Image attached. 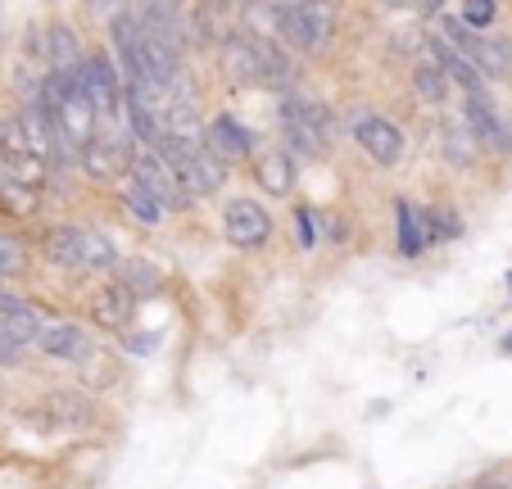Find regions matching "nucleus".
Masks as SVG:
<instances>
[{"mask_svg": "<svg viewBox=\"0 0 512 489\" xmlns=\"http://www.w3.org/2000/svg\"><path fill=\"white\" fill-rule=\"evenodd\" d=\"M440 32H445V41L481 77H508L512 73V41H494V37H485V32L463 28L454 14H440Z\"/></svg>", "mask_w": 512, "mask_h": 489, "instance_id": "1", "label": "nucleus"}, {"mask_svg": "<svg viewBox=\"0 0 512 489\" xmlns=\"http://www.w3.org/2000/svg\"><path fill=\"white\" fill-rule=\"evenodd\" d=\"M331 5L327 0H300V5H286L281 10V23H277V37L286 41L290 50L300 55H318L331 37Z\"/></svg>", "mask_w": 512, "mask_h": 489, "instance_id": "2", "label": "nucleus"}, {"mask_svg": "<svg viewBox=\"0 0 512 489\" xmlns=\"http://www.w3.org/2000/svg\"><path fill=\"white\" fill-rule=\"evenodd\" d=\"M281 123H286V141L295 154H318L336 136V123H331L327 109L300 96H281Z\"/></svg>", "mask_w": 512, "mask_h": 489, "instance_id": "3", "label": "nucleus"}, {"mask_svg": "<svg viewBox=\"0 0 512 489\" xmlns=\"http://www.w3.org/2000/svg\"><path fill=\"white\" fill-rule=\"evenodd\" d=\"M141 23L150 37H159L164 46H173L177 55L186 50V41L195 37L191 14H186L182 0H141Z\"/></svg>", "mask_w": 512, "mask_h": 489, "instance_id": "4", "label": "nucleus"}, {"mask_svg": "<svg viewBox=\"0 0 512 489\" xmlns=\"http://www.w3.org/2000/svg\"><path fill=\"white\" fill-rule=\"evenodd\" d=\"M78 87H82V96L91 100L96 114H114V109L123 105V82H118L109 55H87V64L78 68Z\"/></svg>", "mask_w": 512, "mask_h": 489, "instance_id": "5", "label": "nucleus"}, {"mask_svg": "<svg viewBox=\"0 0 512 489\" xmlns=\"http://www.w3.org/2000/svg\"><path fill=\"white\" fill-rule=\"evenodd\" d=\"M127 173H132V182L141 186V191L150 195V200H155L159 209H186V195L177 191V182L168 177V168L159 163V154H155V150L132 154V168H127Z\"/></svg>", "mask_w": 512, "mask_h": 489, "instance_id": "6", "label": "nucleus"}, {"mask_svg": "<svg viewBox=\"0 0 512 489\" xmlns=\"http://www.w3.org/2000/svg\"><path fill=\"white\" fill-rule=\"evenodd\" d=\"M223 231L236 250H259V245H268V236H272V218L254 200H232L223 213Z\"/></svg>", "mask_w": 512, "mask_h": 489, "instance_id": "7", "label": "nucleus"}, {"mask_svg": "<svg viewBox=\"0 0 512 489\" xmlns=\"http://www.w3.org/2000/svg\"><path fill=\"white\" fill-rule=\"evenodd\" d=\"M78 163L87 168L96 182H109V177H118V173H127L132 168V154H127V141L123 136H91L87 145L78 150Z\"/></svg>", "mask_w": 512, "mask_h": 489, "instance_id": "8", "label": "nucleus"}, {"mask_svg": "<svg viewBox=\"0 0 512 489\" xmlns=\"http://www.w3.org/2000/svg\"><path fill=\"white\" fill-rule=\"evenodd\" d=\"M354 136H358V145L368 150V159H377L381 168H390V163L404 159V132H399L390 118H377V114L358 118V123H354Z\"/></svg>", "mask_w": 512, "mask_h": 489, "instance_id": "9", "label": "nucleus"}, {"mask_svg": "<svg viewBox=\"0 0 512 489\" xmlns=\"http://www.w3.org/2000/svg\"><path fill=\"white\" fill-rule=\"evenodd\" d=\"M467 127H472V136L481 145H490V150H499V154H512V132H508V123L499 118V109L490 105L485 96H467V118H463Z\"/></svg>", "mask_w": 512, "mask_h": 489, "instance_id": "10", "label": "nucleus"}, {"mask_svg": "<svg viewBox=\"0 0 512 489\" xmlns=\"http://www.w3.org/2000/svg\"><path fill=\"white\" fill-rule=\"evenodd\" d=\"M37 345L46 349L50 358H64V363H87L91 358V340L82 326L73 322H46L37 331Z\"/></svg>", "mask_w": 512, "mask_h": 489, "instance_id": "11", "label": "nucleus"}, {"mask_svg": "<svg viewBox=\"0 0 512 489\" xmlns=\"http://www.w3.org/2000/svg\"><path fill=\"white\" fill-rule=\"evenodd\" d=\"M41 50H46L50 59V73L59 77H78V68L87 64V55H82V41L73 28H64V23H55V28L46 32V41H41Z\"/></svg>", "mask_w": 512, "mask_h": 489, "instance_id": "12", "label": "nucleus"}, {"mask_svg": "<svg viewBox=\"0 0 512 489\" xmlns=\"http://www.w3.org/2000/svg\"><path fill=\"white\" fill-rule=\"evenodd\" d=\"M254 55H259V87H272L281 96L295 91V59L277 46V41H254Z\"/></svg>", "mask_w": 512, "mask_h": 489, "instance_id": "13", "label": "nucleus"}, {"mask_svg": "<svg viewBox=\"0 0 512 489\" xmlns=\"http://www.w3.org/2000/svg\"><path fill=\"white\" fill-rule=\"evenodd\" d=\"M91 317H96L105 331H127L132 317H136V295H127V290L114 281V286L96 290V299H91Z\"/></svg>", "mask_w": 512, "mask_h": 489, "instance_id": "14", "label": "nucleus"}, {"mask_svg": "<svg viewBox=\"0 0 512 489\" xmlns=\"http://www.w3.org/2000/svg\"><path fill=\"white\" fill-rule=\"evenodd\" d=\"M431 64L440 68V73H445V82L463 87L467 96H485V77L476 73V68L467 64V59L458 55L454 46H449V41H435V46H431Z\"/></svg>", "mask_w": 512, "mask_h": 489, "instance_id": "15", "label": "nucleus"}, {"mask_svg": "<svg viewBox=\"0 0 512 489\" xmlns=\"http://www.w3.org/2000/svg\"><path fill=\"white\" fill-rule=\"evenodd\" d=\"M204 145H209L218 159H250V132H245L236 118H213L209 123V132H204Z\"/></svg>", "mask_w": 512, "mask_h": 489, "instance_id": "16", "label": "nucleus"}, {"mask_svg": "<svg viewBox=\"0 0 512 489\" xmlns=\"http://www.w3.org/2000/svg\"><path fill=\"white\" fill-rule=\"evenodd\" d=\"M223 73L232 77L236 87H259V55H254V41H245V37L223 41Z\"/></svg>", "mask_w": 512, "mask_h": 489, "instance_id": "17", "label": "nucleus"}, {"mask_svg": "<svg viewBox=\"0 0 512 489\" xmlns=\"http://www.w3.org/2000/svg\"><path fill=\"white\" fill-rule=\"evenodd\" d=\"M191 28L200 41H209V46H223L227 37H232V10H227V0H200L191 14Z\"/></svg>", "mask_w": 512, "mask_h": 489, "instance_id": "18", "label": "nucleus"}, {"mask_svg": "<svg viewBox=\"0 0 512 489\" xmlns=\"http://www.w3.org/2000/svg\"><path fill=\"white\" fill-rule=\"evenodd\" d=\"M118 268V245L105 231L82 227L78 236V272H114Z\"/></svg>", "mask_w": 512, "mask_h": 489, "instance_id": "19", "label": "nucleus"}, {"mask_svg": "<svg viewBox=\"0 0 512 489\" xmlns=\"http://www.w3.org/2000/svg\"><path fill=\"white\" fill-rule=\"evenodd\" d=\"M254 173H259V186L268 195H290V186H295V159L281 154V150H272L254 163Z\"/></svg>", "mask_w": 512, "mask_h": 489, "instance_id": "20", "label": "nucleus"}, {"mask_svg": "<svg viewBox=\"0 0 512 489\" xmlns=\"http://www.w3.org/2000/svg\"><path fill=\"white\" fill-rule=\"evenodd\" d=\"M191 168H195V182H200V195L218 191L227 182V163L209 150L204 141H191Z\"/></svg>", "mask_w": 512, "mask_h": 489, "instance_id": "21", "label": "nucleus"}, {"mask_svg": "<svg viewBox=\"0 0 512 489\" xmlns=\"http://www.w3.org/2000/svg\"><path fill=\"white\" fill-rule=\"evenodd\" d=\"M118 286L127 290V295H155L159 286H164V272L155 268V263H118Z\"/></svg>", "mask_w": 512, "mask_h": 489, "instance_id": "22", "label": "nucleus"}, {"mask_svg": "<svg viewBox=\"0 0 512 489\" xmlns=\"http://www.w3.org/2000/svg\"><path fill=\"white\" fill-rule=\"evenodd\" d=\"M78 236H82V227H55L46 236V259L78 272Z\"/></svg>", "mask_w": 512, "mask_h": 489, "instance_id": "23", "label": "nucleus"}, {"mask_svg": "<svg viewBox=\"0 0 512 489\" xmlns=\"http://www.w3.org/2000/svg\"><path fill=\"white\" fill-rule=\"evenodd\" d=\"M445 154L458 163V168H472L476 154H481V141L472 136V127L467 123H449L445 127Z\"/></svg>", "mask_w": 512, "mask_h": 489, "instance_id": "24", "label": "nucleus"}, {"mask_svg": "<svg viewBox=\"0 0 512 489\" xmlns=\"http://www.w3.org/2000/svg\"><path fill=\"white\" fill-rule=\"evenodd\" d=\"M0 209L14 213V218H32V213L41 209V191L19 186V182H5V177H0Z\"/></svg>", "mask_w": 512, "mask_h": 489, "instance_id": "25", "label": "nucleus"}, {"mask_svg": "<svg viewBox=\"0 0 512 489\" xmlns=\"http://www.w3.org/2000/svg\"><path fill=\"white\" fill-rule=\"evenodd\" d=\"M395 218H399V250L417 254L426 245V231H422V222H417V209L408 200H399L395 204Z\"/></svg>", "mask_w": 512, "mask_h": 489, "instance_id": "26", "label": "nucleus"}, {"mask_svg": "<svg viewBox=\"0 0 512 489\" xmlns=\"http://www.w3.org/2000/svg\"><path fill=\"white\" fill-rule=\"evenodd\" d=\"M413 87H417V96H422L426 105H440V100L449 96V82H445V73H440L435 64L417 68V73H413Z\"/></svg>", "mask_w": 512, "mask_h": 489, "instance_id": "27", "label": "nucleus"}, {"mask_svg": "<svg viewBox=\"0 0 512 489\" xmlns=\"http://www.w3.org/2000/svg\"><path fill=\"white\" fill-rule=\"evenodd\" d=\"M494 10H499L494 0H463V14H458V23H463V28H472V32H485L494 23Z\"/></svg>", "mask_w": 512, "mask_h": 489, "instance_id": "28", "label": "nucleus"}, {"mask_svg": "<svg viewBox=\"0 0 512 489\" xmlns=\"http://www.w3.org/2000/svg\"><path fill=\"white\" fill-rule=\"evenodd\" d=\"M50 413H59V422H87V399H78V394H50L46 399Z\"/></svg>", "mask_w": 512, "mask_h": 489, "instance_id": "29", "label": "nucleus"}, {"mask_svg": "<svg viewBox=\"0 0 512 489\" xmlns=\"http://www.w3.org/2000/svg\"><path fill=\"white\" fill-rule=\"evenodd\" d=\"M28 268V250H23L14 236H5L0 231V277H14V272Z\"/></svg>", "mask_w": 512, "mask_h": 489, "instance_id": "30", "label": "nucleus"}, {"mask_svg": "<svg viewBox=\"0 0 512 489\" xmlns=\"http://www.w3.org/2000/svg\"><path fill=\"white\" fill-rule=\"evenodd\" d=\"M123 204H127V209H132L136 213V218H141V222H159V218H164V209H159V204L155 200H150V195H145L141 191V186H127V191H123Z\"/></svg>", "mask_w": 512, "mask_h": 489, "instance_id": "31", "label": "nucleus"}, {"mask_svg": "<svg viewBox=\"0 0 512 489\" xmlns=\"http://www.w3.org/2000/svg\"><path fill=\"white\" fill-rule=\"evenodd\" d=\"M458 231H463V222H458L454 213H435V218H431V231H426V236H445V240H454Z\"/></svg>", "mask_w": 512, "mask_h": 489, "instance_id": "32", "label": "nucleus"}, {"mask_svg": "<svg viewBox=\"0 0 512 489\" xmlns=\"http://www.w3.org/2000/svg\"><path fill=\"white\" fill-rule=\"evenodd\" d=\"M87 5H91V14H100V19H114L118 10H127L123 0H87Z\"/></svg>", "mask_w": 512, "mask_h": 489, "instance_id": "33", "label": "nucleus"}, {"mask_svg": "<svg viewBox=\"0 0 512 489\" xmlns=\"http://www.w3.org/2000/svg\"><path fill=\"white\" fill-rule=\"evenodd\" d=\"M300 240L304 245H313V213L309 209H300Z\"/></svg>", "mask_w": 512, "mask_h": 489, "instance_id": "34", "label": "nucleus"}, {"mask_svg": "<svg viewBox=\"0 0 512 489\" xmlns=\"http://www.w3.org/2000/svg\"><path fill=\"white\" fill-rule=\"evenodd\" d=\"M472 489H512V485H508V480H499V476H481Z\"/></svg>", "mask_w": 512, "mask_h": 489, "instance_id": "35", "label": "nucleus"}, {"mask_svg": "<svg viewBox=\"0 0 512 489\" xmlns=\"http://www.w3.org/2000/svg\"><path fill=\"white\" fill-rule=\"evenodd\" d=\"M386 5H404V0H386Z\"/></svg>", "mask_w": 512, "mask_h": 489, "instance_id": "36", "label": "nucleus"}, {"mask_svg": "<svg viewBox=\"0 0 512 489\" xmlns=\"http://www.w3.org/2000/svg\"><path fill=\"white\" fill-rule=\"evenodd\" d=\"M508 349H512V336H508Z\"/></svg>", "mask_w": 512, "mask_h": 489, "instance_id": "37", "label": "nucleus"}]
</instances>
